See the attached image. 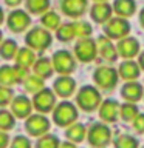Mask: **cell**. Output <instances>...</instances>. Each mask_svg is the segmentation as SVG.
<instances>
[{
  "mask_svg": "<svg viewBox=\"0 0 144 148\" xmlns=\"http://www.w3.org/2000/svg\"><path fill=\"white\" fill-rule=\"evenodd\" d=\"M9 148H33L31 140L28 136H16L9 143Z\"/></svg>",
  "mask_w": 144,
  "mask_h": 148,
  "instance_id": "cell-37",
  "label": "cell"
},
{
  "mask_svg": "<svg viewBox=\"0 0 144 148\" xmlns=\"http://www.w3.org/2000/svg\"><path fill=\"white\" fill-rule=\"evenodd\" d=\"M33 71H34V74L37 77L44 79V80H46V79H50L51 76H53L54 73V68H53V62H51V59L48 57H40L36 60V63L33 65Z\"/></svg>",
  "mask_w": 144,
  "mask_h": 148,
  "instance_id": "cell-23",
  "label": "cell"
},
{
  "mask_svg": "<svg viewBox=\"0 0 144 148\" xmlns=\"http://www.w3.org/2000/svg\"><path fill=\"white\" fill-rule=\"evenodd\" d=\"M51 62H53L54 73H57L59 76H70L76 71L78 66L76 57L68 49H57L51 56Z\"/></svg>",
  "mask_w": 144,
  "mask_h": 148,
  "instance_id": "cell-5",
  "label": "cell"
},
{
  "mask_svg": "<svg viewBox=\"0 0 144 148\" xmlns=\"http://www.w3.org/2000/svg\"><path fill=\"white\" fill-rule=\"evenodd\" d=\"M65 139L73 143H82L87 139V127L82 122H76L65 128Z\"/></svg>",
  "mask_w": 144,
  "mask_h": 148,
  "instance_id": "cell-22",
  "label": "cell"
},
{
  "mask_svg": "<svg viewBox=\"0 0 144 148\" xmlns=\"http://www.w3.org/2000/svg\"><path fill=\"white\" fill-rule=\"evenodd\" d=\"M116 51L123 60H135L141 53V43L136 37L129 36L116 42Z\"/></svg>",
  "mask_w": 144,
  "mask_h": 148,
  "instance_id": "cell-11",
  "label": "cell"
},
{
  "mask_svg": "<svg viewBox=\"0 0 144 148\" xmlns=\"http://www.w3.org/2000/svg\"><path fill=\"white\" fill-rule=\"evenodd\" d=\"M40 23H42V28L48 29L50 32L56 31L60 25H62V23H60V16L56 11H51V9L46 11L44 16L40 17Z\"/></svg>",
  "mask_w": 144,
  "mask_h": 148,
  "instance_id": "cell-28",
  "label": "cell"
},
{
  "mask_svg": "<svg viewBox=\"0 0 144 148\" xmlns=\"http://www.w3.org/2000/svg\"><path fill=\"white\" fill-rule=\"evenodd\" d=\"M88 0H60V11L70 18H81L88 11Z\"/></svg>",
  "mask_w": 144,
  "mask_h": 148,
  "instance_id": "cell-17",
  "label": "cell"
},
{
  "mask_svg": "<svg viewBox=\"0 0 144 148\" xmlns=\"http://www.w3.org/2000/svg\"><path fill=\"white\" fill-rule=\"evenodd\" d=\"M88 14H90V18L98 25L104 26L107 22L110 20L113 14V8H111V3H93L90 9H88Z\"/></svg>",
  "mask_w": 144,
  "mask_h": 148,
  "instance_id": "cell-18",
  "label": "cell"
},
{
  "mask_svg": "<svg viewBox=\"0 0 144 148\" xmlns=\"http://www.w3.org/2000/svg\"><path fill=\"white\" fill-rule=\"evenodd\" d=\"M136 62L139 65V68H141V71H144V49H141V53L136 57Z\"/></svg>",
  "mask_w": 144,
  "mask_h": 148,
  "instance_id": "cell-40",
  "label": "cell"
},
{
  "mask_svg": "<svg viewBox=\"0 0 144 148\" xmlns=\"http://www.w3.org/2000/svg\"><path fill=\"white\" fill-rule=\"evenodd\" d=\"M141 148H144V145H143V147H141Z\"/></svg>",
  "mask_w": 144,
  "mask_h": 148,
  "instance_id": "cell-48",
  "label": "cell"
},
{
  "mask_svg": "<svg viewBox=\"0 0 144 148\" xmlns=\"http://www.w3.org/2000/svg\"><path fill=\"white\" fill-rule=\"evenodd\" d=\"M138 20H139V25H141V28L144 29V6L141 8V11L138 12Z\"/></svg>",
  "mask_w": 144,
  "mask_h": 148,
  "instance_id": "cell-42",
  "label": "cell"
},
{
  "mask_svg": "<svg viewBox=\"0 0 144 148\" xmlns=\"http://www.w3.org/2000/svg\"><path fill=\"white\" fill-rule=\"evenodd\" d=\"M50 0H25L26 11L34 16H44L46 11H50Z\"/></svg>",
  "mask_w": 144,
  "mask_h": 148,
  "instance_id": "cell-29",
  "label": "cell"
},
{
  "mask_svg": "<svg viewBox=\"0 0 144 148\" xmlns=\"http://www.w3.org/2000/svg\"><path fill=\"white\" fill-rule=\"evenodd\" d=\"M87 142L91 148H107L113 143L111 128L104 122H93L87 128Z\"/></svg>",
  "mask_w": 144,
  "mask_h": 148,
  "instance_id": "cell-3",
  "label": "cell"
},
{
  "mask_svg": "<svg viewBox=\"0 0 144 148\" xmlns=\"http://www.w3.org/2000/svg\"><path fill=\"white\" fill-rule=\"evenodd\" d=\"M119 106L121 103L116 99H104L101 106L98 108V116L101 122L104 123H115L119 119Z\"/></svg>",
  "mask_w": 144,
  "mask_h": 148,
  "instance_id": "cell-14",
  "label": "cell"
},
{
  "mask_svg": "<svg viewBox=\"0 0 144 148\" xmlns=\"http://www.w3.org/2000/svg\"><path fill=\"white\" fill-rule=\"evenodd\" d=\"M59 148H78V147H76V143L65 140V142H60V147Z\"/></svg>",
  "mask_w": 144,
  "mask_h": 148,
  "instance_id": "cell-41",
  "label": "cell"
},
{
  "mask_svg": "<svg viewBox=\"0 0 144 148\" xmlns=\"http://www.w3.org/2000/svg\"><path fill=\"white\" fill-rule=\"evenodd\" d=\"M73 26H74L76 39H85V37H91L93 34V26L85 20H74Z\"/></svg>",
  "mask_w": 144,
  "mask_h": 148,
  "instance_id": "cell-34",
  "label": "cell"
},
{
  "mask_svg": "<svg viewBox=\"0 0 144 148\" xmlns=\"http://www.w3.org/2000/svg\"><path fill=\"white\" fill-rule=\"evenodd\" d=\"M143 100H144V99H143Z\"/></svg>",
  "mask_w": 144,
  "mask_h": 148,
  "instance_id": "cell-49",
  "label": "cell"
},
{
  "mask_svg": "<svg viewBox=\"0 0 144 148\" xmlns=\"http://www.w3.org/2000/svg\"><path fill=\"white\" fill-rule=\"evenodd\" d=\"M33 102L26 96H16L11 102V113L16 119H28L33 114Z\"/></svg>",
  "mask_w": 144,
  "mask_h": 148,
  "instance_id": "cell-19",
  "label": "cell"
},
{
  "mask_svg": "<svg viewBox=\"0 0 144 148\" xmlns=\"http://www.w3.org/2000/svg\"><path fill=\"white\" fill-rule=\"evenodd\" d=\"M9 143H11V140H9V136L8 133L5 131H0V148H6Z\"/></svg>",
  "mask_w": 144,
  "mask_h": 148,
  "instance_id": "cell-39",
  "label": "cell"
},
{
  "mask_svg": "<svg viewBox=\"0 0 144 148\" xmlns=\"http://www.w3.org/2000/svg\"><path fill=\"white\" fill-rule=\"evenodd\" d=\"M56 37H57L59 42H64V43H68L76 39V34H74V26L73 22H67L62 23L57 29H56Z\"/></svg>",
  "mask_w": 144,
  "mask_h": 148,
  "instance_id": "cell-32",
  "label": "cell"
},
{
  "mask_svg": "<svg viewBox=\"0 0 144 148\" xmlns=\"http://www.w3.org/2000/svg\"><path fill=\"white\" fill-rule=\"evenodd\" d=\"M8 29L16 32V34H20V32L26 31L28 28L31 25V17L30 14L26 11H23V9H16V11H12L11 14L8 16Z\"/></svg>",
  "mask_w": 144,
  "mask_h": 148,
  "instance_id": "cell-15",
  "label": "cell"
},
{
  "mask_svg": "<svg viewBox=\"0 0 144 148\" xmlns=\"http://www.w3.org/2000/svg\"><path fill=\"white\" fill-rule=\"evenodd\" d=\"M53 122L60 128H68L79 119V108L70 100H62L53 110Z\"/></svg>",
  "mask_w": 144,
  "mask_h": 148,
  "instance_id": "cell-4",
  "label": "cell"
},
{
  "mask_svg": "<svg viewBox=\"0 0 144 148\" xmlns=\"http://www.w3.org/2000/svg\"><path fill=\"white\" fill-rule=\"evenodd\" d=\"M119 74L113 65H99L93 71V83L99 91H113L118 86Z\"/></svg>",
  "mask_w": 144,
  "mask_h": 148,
  "instance_id": "cell-2",
  "label": "cell"
},
{
  "mask_svg": "<svg viewBox=\"0 0 144 148\" xmlns=\"http://www.w3.org/2000/svg\"><path fill=\"white\" fill-rule=\"evenodd\" d=\"M16 127V117L11 113V110H0V131H9Z\"/></svg>",
  "mask_w": 144,
  "mask_h": 148,
  "instance_id": "cell-33",
  "label": "cell"
},
{
  "mask_svg": "<svg viewBox=\"0 0 144 148\" xmlns=\"http://www.w3.org/2000/svg\"><path fill=\"white\" fill-rule=\"evenodd\" d=\"M141 68L136 60H123L119 65H118V74H119V79L124 82H133V80H138L141 77Z\"/></svg>",
  "mask_w": 144,
  "mask_h": 148,
  "instance_id": "cell-20",
  "label": "cell"
},
{
  "mask_svg": "<svg viewBox=\"0 0 144 148\" xmlns=\"http://www.w3.org/2000/svg\"><path fill=\"white\" fill-rule=\"evenodd\" d=\"M25 43L33 51H45L50 48L53 43V36L48 29L42 26H34L26 32L25 36Z\"/></svg>",
  "mask_w": 144,
  "mask_h": 148,
  "instance_id": "cell-6",
  "label": "cell"
},
{
  "mask_svg": "<svg viewBox=\"0 0 144 148\" xmlns=\"http://www.w3.org/2000/svg\"><path fill=\"white\" fill-rule=\"evenodd\" d=\"M119 96L124 102L130 103H138L144 99V85L138 80L124 82L119 88Z\"/></svg>",
  "mask_w": 144,
  "mask_h": 148,
  "instance_id": "cell-12",
  "label": "cell"
},
{
  "mask_svg": "<svg viewBox=\"0 0 144 148\" xmlns=\"http://www.w3.org/2000/svg\"><path fill=\"white\" fill-rule=\"evenodd\" d=\"M111 8H113V14L116 17H123L127 20L138 11L136 0H113Z\"/></svg>",
  "mask_w": 144,
  "mask_h": 148,
  "instance_id": "cell-21",
  "label": "cell"
},
{
  "mask_svg": "<svg viewBox=\"0 0 144 148\" xmlns=\"http://www.w3.org/2000/svg\"><path fill=\"white\" fill-rule=\"evenodd\" d=\"M36 53L33 49H30L26 46V48H19L17 51V56H16V65L17 66H22V68H26L30 69L33 68V65L36 63Z\"/></svg>",
  "mask_w": 144,
  "mask_h": 148,
  "instance_id": "cell-24",
  "label": "cell"
},
{
  "mask_svg": "<svg viewBox=\"0 0 144 148\" xmlns=\"http://www.w3.org/2000/svg\"><path fill=\"white\" fill-rule=\"evenodd\" d=\"M3 42V34H2V31H0V43Z\"/></svg>",
  "mask_w": 144,
  "mask_h": 148,
  "instance_id": "cell-46",
  "label": "cell"
},
{
  "mask_svg": "<svg viewBox=\"0 0 144 148\" xmlns=\"http://www.w3.org/2000/svg\"><path fill=\"white\" fill-rule=\"evenodd\" d=\"M33 108H34L37 113L40 114H48V113H53V110L56 108L57 105V96L54 94L53 88H44L40 90L39 92H36L33 96Z\"/></svg>",
  "mask_w": 144,
  "mask_h": 148,
  "instance_id": "cell-9",
  "label": "cell"
},
{
  "mask_svg": "<svg viewBox=\"0 0 144 148\" xmlns=\"http://www.w3.org/2000/svg\"><path fill=\"white\" fill-rule=\"evenodd\" d=\"M50 128H51V122L45 114L36 113V114H31L28 119H25V131L31 137L39 139L45 136V134L50 133Z\"/></svg>",
  "mask_w": 144,
  "mask_h": 148,
  "instance_id": "cell-10",
  "label": "cell"
},
{
  "mask_svg": "<svg viewBox=\"0 0 144 148\" xmlns=\"http://www.w3.org/2000/svg\"><path fill=\"white\" fill-rule=\"evenodd\" d=\"M102 94L95 85H84L74 94V103L84 113H93L102 103Z\"/></svg>",
  "mask_w": 144,
  "mask_h": 148,
  "instance_id": "cell-1",
  "label": "cell"
},
{
  "mask_svg": "<svg viewBox=\"0 0 144 148\" xmlns=\"http://www.w3.org/2000/svg\"><path fill=\"white\" fill-rule=\"evenodd\" d=\"M73 54L78 62L81 63H90L98 57V45L96 39L85 37V39H78L73 48Z\"/></svg>",
  "mask_w": 144,
  "mask_h": 148,
  "instance_id": "cell-8",
  "label": "cell"
},
{
  "mask_svg": "<svg viewBox=\"0 0 144 148\" xmlns=\"http://www.w3.org/2000/svg\"><path fill=\"white\" fill-rule=\"evenodd\" d=\"M102 31H104V36L109 37L110 40L118 42L121 39H124V37L130 36V32H132V25H130V22L127 18L113 16L104 26H102Z\"/></svg>",
  "mask_w": 144,
  "mask_h": 148,
  "instance_id": "cell-7",
  "label": "cell"
},
{
  "mask_svg": "<svg viewBox=\"0 0 144 148\" xmlns=\"http://www.w3.org/2000/svg\"><path fill=\"white\" fill-rule=\"evenodd\" d=\"M12 99H14L12 88L0 85V106L3 108V106H6V105H11Z\"/></svg>",
  "mask_w": 144,
  "mask_h": 148,
  "instance_id": "cell-36",
  "label": "cell"
},
{
  "mask_svg": "<svg viewBox=\"0 0 144 148\" xmlns=\"http://www.w3.org/2000/svg\"><path fill=\"white\" fill-rule=\"evenodd\" d=\"M17 51H19V46L16 43V40H12V39H6L0 43V57L5 60L16 59Z\"/></svg>",
  "mask_w": 144,
  "mask_h": 148,
  "instance_id": "cell-31",
  "label": "cell"
},
{
  "mask_svg": "<svg viewBox=\"0 0 144 148\" xmlns=\"http://www.w3.org/2000/svg\"><path fill=\"white\" fill-rule=\"evenodd\" d=\"M93 3H107L109 0H91Z\"/></svg>",
  "mask_w": 144,
  "mask_h": 148,
  "instance_id": "cell-45",
  "label": "cell"
},
{
  "mask_svg": "<svg viewBox=\"0 0 144 148\" xmlns=\"http://www.w3.org/2000/svg\"><path fill=\"white\" fill-rule=\"evenodd\" d=\"M98 45V56L105 60L107 65H111L118 60V51H116V45L113 43V40H110L105 36H99L96 39Z\"/></svg>",
  "mask_w": 144,
  "mask_h": 148,
  "instance_id": "cell-16",
  "label": "cell"
},
{
  "mask_svg": "<svg viewBox=\"0 0 144 148\" xmlns=\"http://www.w3.org/2000/svg\"><path fill=\"white\" fill-rule=\"evenodd\" d=\"M22 85H23V90H25L26 92H30V94L34 96L36 92H39L40 90L45 88V80L40 79V77H37L36 74H30Z\"/></svg>",
  "mask_w": 144,
  "mask_h": 148,
  "instance_id": "cell-30",
  "label": "cell"
},
{
  "mask_svg": "<svg viewBox=\"0 0 144 148\" xmlns=\"http://www.w3.org/2000/svg\"><path fill=\"white\" fill-rule=\"evenodd\" d=\"M111 145H113V148H141L139 139L127 133L118 134L116 137H113V143Z\"/></svg>",
  "mask_w": 144,
  "mask_h": 148,
  "instance_id": "cell-26",
  "label": "cell"
},
{
  "mask_svg": "<svg viewBox=\"0 0 144 148\" xmlns=\"http://www.w3.org/2000/svg\"><path fill=\"white\" fill-rule=\"evenodd\" d=\"M5 3H6L8 6H19V5L22 3V0H5Z\"/></svg>",
  "mask_w": 144,
  "mask_h": 148,
  "instance_id": "cell-43",
  "label": "cell"
},
{
  "mask_svg": "<svg viewBox=\"0 0 144 148\" xmlns=\"http://www.w3.org/2000/svg\"><path fill=\"white\" fill-rule=\"evenodd\" d=\"M59 147H60V139L50 133L36 140V148H59Z\"/></svg>",
  "mask_w": 144,
  "mask_h": 148,
  "instance_id": "cell-35",
  "label": "cell"
},
{
  "mask_svg": "<svg viewBox=\"0 0 144 148\" xmlns=\"http://www.w3.org/2000/svg\"><path fill=\"white\" fill-rule=\"evenodd\" d=\"M16 83H19L16 66H11V65H3V66H0V85L11 88L12 85H16Z\"/></svg>",
  "mask_w": 144,
  "mask_h": 148,
  "instance_id": "cell-27",
  "label": "cell"
},
{
  "mask_svg": "<svg viewBox=\"0 0 144 148\" xmlns=\"http://www.w3.org/2000/svg\"><path fill=\"white\" fill-rule=\"evenodd\" d=\"M3 20H5V12H3V9L0 8V25H2Z\"/></svg>",
  "mask_w": 144,
  "mask_h": 148,
  "instance_id": "cell-44",
  "label": "cell"
},
{
  "mask_svg": "<svg viewBox=\"0 0 144 148\" xmlns=\"http://www.w3.org/2000/svg\"><path fill=\"white\" fill-rule=\"evenodd\" d=\"M130 125H132V128H133L135 133L139 134V136H143V134H144V113H139L136 116V119H135Z\"/></svg>",
  "mask_w": 144,
  "mask_h": 148,
  "instance_id": "cell-38",
  "label": "cell"
},
{
  "mask_svg": "<svg viewBox=\"0 0 144 148\" xmlns=\"http://www.w3.org/2000/svg\"><path fill=\"white\" fill-rule=\"evenodd\" d=\"M53 91L60 99H68L78 91V83L71 76H59L53 82Z\"/></svg>",
  "mask_w": 144,
  "mask_h": 148,
  "instance_id": "cell-13",
  "label": "cell"
},
{
  "mask_svg": "<svg viewBox=\"0 0 144 148\" xmlns=\"http://www.w3.org/2000/svg\"><path fill=\"white\" fill-rule=\"evenodd\" d=\"M143 85H144V79H143Z\"/></svg>",
  "mask_w": 144,
  "mask_h": 148,
  "instance_id": "cell-47",
  "label": "cell"
},
{
  "mask_svg": "<svg viewBox=\"0 0 144 148\" xmlns=\"http://www.w3.org/2000/svg\"><path fill=\"white\" fill-rule=\"evenodd\" d=\"M141 113L138 103H130V102H123L119 106V119L125 123H132L136 116Z\"/></svg>",
  "mask_w": 144,
  "mask_h": 148,
  "instance_id": "cell-25",
  "label": "cell"
}]
</instances>
